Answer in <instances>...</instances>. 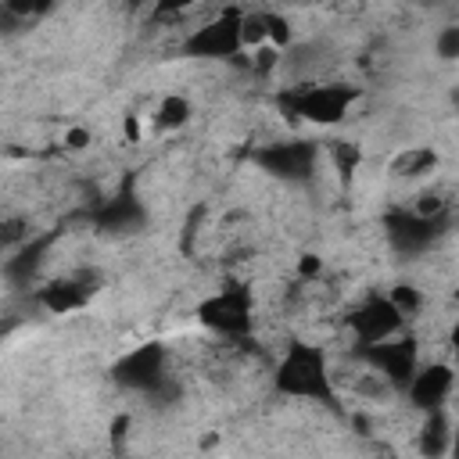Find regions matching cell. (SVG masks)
<instances>
[{
  "label": "cell",
  "mask_w": 459,
  "mask_h": 459,
  "mask_svg": "<svg viewBox=\"0 0 459 459\" xmlns=\"http://www.w3.org/2000/svg\"><path fill=\"white\" fill-rule=\"evenodd\" d=\"M269 377H273V391L280 398L308 402V405H323L330 412H341L333 359H330V351L319 341L290 337L283 344V351L276 355Z\"/></svg>",
  "instance_id": "obj_1"
},
{
  "label": "cell",
  "mask_w": 459,
  "mask_h": 459,
  "mask_svg": "<svg viewBox=\"0 0 459 459\" xmlns=\"http://www.w3.org/2000/svg\"><path fill=\"white\" fill-rule=\"evenodd\" d=\"M319 269H323V262H319L316 255H301V280H312V276H319Z\"/></svg>",
  "instance_id": "obj_19"
},
{
  "label": "cell",
  "mask_w": 459,
  "mask_h": 459,
  "mask_svg": "<svg viewBox=\"0 0 459 459\" xmlns=\"http://www.w3.org/2000/svg\"><path fill=\"white\" fill-rule=\"evenodd\" d=\"M93 226L108 237H129V233H140L147 226V208H143V201L136 197L133 186H122L115 197L97 204Z\"/></svg>",
  "instance_id": "obj_12"
},
{
  "label": "cell",
  "mask_w": 459,
  "mask_h": 459,
  "mask_svg": "<svg viewBox=\"0 0 459 459\" xmlns=\"http://www.w3.org/2000/svg\"><path fill=\"white\" fill-rule=\"evenodd\" d=\"M100 290H104L100 269L79 265L72 273H57V276L36 283V305L47 316H72V312H82Z\"/></svg>",
  "instance_id": "obj_6"
},
{
  "label": "cell",
  "mask_w": 459,
  "mask_h": 459,
  "mask_svg": "<svg viewBox=\"0 0 459 459\" xmlns=\"http://www.w3.org/2000/svg\"><path fill=\"white\" fill-rule=\"evenodd\" d=\"M111 380L122 391L143 394V398H165L169 391L176 394V380H172V351L165 341H143L136 348H129L126 355L115 359L111 366Z\"/></svg>",
  "instance_id": "obj_3"
},
{
  "label": "cell",
  "mask_w": 459,
  "mask_h": 459,
  "mask_svg": "<svg viewBox=\"0 0 459 459\" xmlns=\"http://www.w3.org/2000/svg\"><path fill=\"white\" fill-rule=\"evenodd\" d=\"M179 50L194 61H233L244 54L240 47V11H219L201 25H190L179 39Z\"/></svg>",
  "instance_id": "obj_5"
},
{
  "label": "cell",
  "mask_w": 459,
  "mask_h": 459,
  "mask_svg": "<svg viewBox=\"0 0 459 459\" xmlns=\"http://www.w3.org/2000/svg\"><path fill=\"white\" fill-rule=\"evenodd\" d=\"M190 115H194L190 100H186L183 93H169V97H161L158 108H154V126H158L161 133H176V129H183V126L190 122Z\"/></svg>",
  "instance_id": "obj_15"
},
{
  "label": "cell",
  "mask_w": 459,
  "mask_h": 459,
  "mask_svg": "<svg viewBox=\"0 0 459 459\" xmlns=\"http://www.w3.org/2000/svg\"><path fill=\"white\" fill-rule=\"evenodd\" d=\"M36 237V230H32V222L25 219V215H4L0 219V258H7V255H14L22 244H29Z\"/></svg>",
  "instance_id": "obj_17"
},
{
  "label": "cell",
  "mask_w": 459,
  "mask_h": 459,
  "mask_svg": "<svg viewBox=\"0 0 459 459\" xmlns=\"http://www.w3.org/2000/svg\"><path fill=\"white\" fill-rule=\"evenodd\" d=\"M434 54H437L441 61H455V57H459V25L437 29V36H434Z\"/></svg>",
  "instance_id": "obj_18"
},
{
  "label": "cell",
  "mask_w": 459,
  "mask_h": 459,
  "mask_svg": "<svg viewBox=\"0 0 459 459\" xmlns=\"http://www.w3.org/2000/svg\"><path fill=\"white\" fill-rule=\"evenodd\" d=\"M54 240H57V233H36L29 244H22L14 255H7L4 258V280L11 287H32L39 280V269L47 265Z\"/></svg>",
  "instance_id": "obj_13"
},
{
  "label": "cell",
  "mask_w": 459,
  "mask_h": 459,
  "mask_svg": "<svg viewBox=\"0 0 459 459\" xmlns=\"http://www.w3.org/2000/svg\"><path fill=\"white\" fill-rule=\"evenodd\" d=\"M258 305H255V290L244 283V280H226L222 287H215L212 294H204L194 308L197 323L226 341V344H244L251 333H255V323H258Z\"/></svg>",
  "instance_id": "obj_2"
},
{
  "label": "cell",
  "mask_w": 459,
  "mask_h": 459,
  "mask_svg": "<svg viewBox=\"0 0 459 459\" xmlns=\"http://www.w3.org/2000/svg\"><path fill=\"white\" fill-rule=\"evenodd\" d=\"M255 165L280 183H308L319 169L316 140H273L255 151Z\"/></svg>",
  "instance_id": "obj_10"
},
{
  "label": "cell",
  "mask_w": 459,
  "mask_h": 459,
  "mask_svg": "<svg viewBox=\"0 0 459 459\" xmlns=\"http://www.w3.org/2000/svg\"><path fill=\"white\" fill-rule=\"evenodd\" d=\"M416 448H420L423 459H448V452H452V412L448 409L420 416Z\"/></svg>",
  "instance_id": "obj_14"
},
{
  "label": "cell",
  "mask_w": 459,
  "mask_h": 459,
  "mask_svg": "<svg viewBox=\"0 0 459 459\" xmlns=\"http://www.w3.org/2000/svg\"><path fill=\"white\" fill-rule=\"evenodd\" d=\"M452 230V212L448 215H416L409 208H394L384 215V233L391 240V247L405 258L427 255L430 247H437Z\"/></svg>",
  "instance_id": "obj_8"
},
{
  "label": "cell",
  "mask_w": 459,
  "mask_h": 459,
  "mask_svg": "<svg viewBox=\"0 0 459 459\" xmlns=\"http://www.w3.org/2000/svg\"><path fill=\"white\" fill-rule=\"evenodd\" d=\"M402 394H405V402H409L420 416H423V412L448 409V402H452V394H455V366H452V362H441V359L420 362Z\"/></svg>",
  "instance_id": "obj_11"
},
{
  "label": "cell",
  "mask_w": 459,
  "mask_h": 459,
  "mask_svg": "<svg viewBox=\"0 0 459 459\" xmlns=\"http://www.w3.org/2000/svg\"><path fill=\"white\" fill-rule=\"evenodd\" d=\"M355 355H359V362L366 366V373L377 377L391 394H402L405 384L412 380L416 366L423 362V359H420V348H416V341H412L409 333H398V337H391V341H384V344L355 348Z\"/></svg>",
  "instance_id": "obj_7"
},
{
  "label": "cell",
  "mask_w": 459,
  "mask_h": 459,
  "mask_svg": "<svg viewBox=\"0 0 459 459\" xmlns=\"http://www.w3.org/2000/svg\"><path fill=\"white\" fill-rule=\"evenodd\" d=\"M362 90L351 86V82H330V79H305V82H294L287 93H283V111L301 118V122H312V126H337L348 118V111L359 104Z\"/></svg>",
  "instance_id": "obj_4"
},
{
  "label": "cell",
  "mask_w": 459,
  "mask_h": 459,
  "mask_svg": "<svg viewBox=\"0 0 459 459\" xmlns=\"http://www.w3.org/2000/svg\"><path fill=\"white\" fill-rule=\"evenodd\" d=\"M405 316L394 308V301L384 294H369L362 298L348 316H344V330L351 337L355 348H369V344H384L398 333H405Z\"/></svg>",
  "instance_id": "obj_9"
},
{
  "label": "cell",
  "mask_w": 459,
  "mask_h": 459,
  "mask_svg": "<svg viewBox=\"0 0 459 459\" xmlns=\"http://www.w3.org/2000/svg\"><path fill=\"white\" fill-rule=\"evenodd\" d=\"M434 165H437V154L430 147H409V151H402L391 161V172L394 176H405V179H416V176H430Z\"/></svg>",
  "instance_id": "obj_16"
}]
</instances>
